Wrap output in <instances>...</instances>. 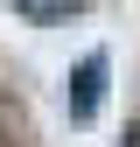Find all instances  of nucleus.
I'll return each instance as SVG.
<instances>
[{"instance_id":"nucleus-2","label":"nucleus","mask_w":140,"mask_h":147,"mask_svg":"<svg viewBox=\"0 0 140 147\" xmlns=\"http://www.w3.org/2000/svg\"><path fill=\"white\" fill-rule=\"evenodd\" d=\"M126 147H140V119H133V126H126Z\"/></svg>"},{"instance_id":"nucleus-1","label":"nucleus","mask_w":140,"mask_h":147,"mask_svg":"<svg viewBox=\"0 0 140 147\" xmlns=\"http://www.w3.org/2000/svg\"><path fill=\"white\" fill-rule=\"evenodd\" d=\"M98 98H105V56H84L77 63V77H70V91H63V105H70V119H98Z\"/></svg>"}]
</instances>
